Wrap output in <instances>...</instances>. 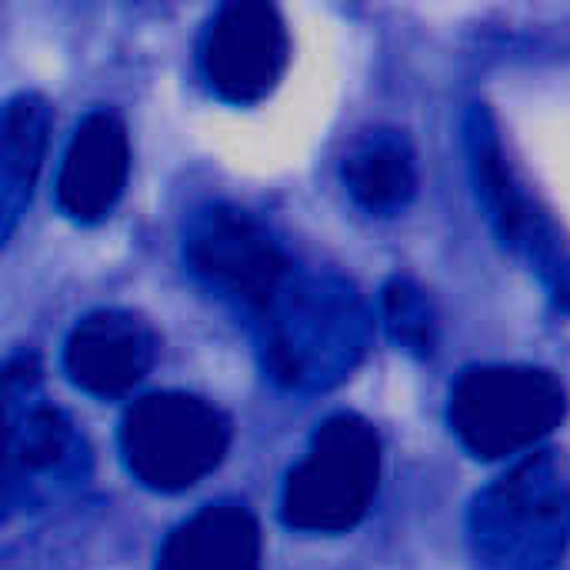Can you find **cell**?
<instances>
[{
  "mask_svg": "<svg viewBox=\"0 0 570 570\" xmlns=\"http://www.w3.org/2000/svg\"><path fill=\"white\" fill-rule=\"evenodd\" d=\"M374 321L361 291L334 274H291L257 314L264 374L297 394L344 384L371 347Z\"/></svg>",
  "mask_w": 570,
  "mask_h": 570,
  "instance_id": "1",
  "label": "cell"
},
{
  "mask_svg": "<svg viewBox=\"0 0 570 570\" xmlns=\"http://www.w3.org/2000/svg\"><path fill=\"white\" fill-rule=\"evenodd\" d=\"M471 554L484 570H554L570 548V461L524 454L491 481L468 514Z\"/></svg>",
  "mask_w": 570,
  "mask_h": 570,
  "instance_id": "2",
  "label": "cell"
},
{
  "mask_svg": "<svg viewBox=\"0 0 570 570\" xmlns=\"http://www.w3.org/2000/svg\"><path fill=\"white\" fill-rule=\"evenodd\" d=\"M3 514H37L77 494L90 478V451L77 424L43 397L40 364L17 354L3 371Z\"/></svg>",
  "mask_w": 570,
  "mask_h": 570,
  "instance_id": "3",
  "label": "cell"
},
{
  "mask_svg": "<svg viewBox=\"0 0 570 570\" xmlns=\"http://www.w3.org/2000/svg\"><path fill=\"white\" fill-rule=\"evenodd\" d=\"M568 417L564 384L528 364L468 367L451 387L448 424L461 448L481 461L534 454Z\"/></svg>",
  "mask_w": 570,
  "mask_h": 570,
  "instance_id": "4",
  "label": "cell"
},
{
  "mask_svg": "<svg viewBox=\"0 0 570 570\" xmlns=\"http://www.w3.org/2000/svg\"><path fill=\"white\" fill-rule=\"evenodd\" d=\"M381 484V438L357 414L327 417L281 494L284 524L304 534H344L364 521Z\"/></svg>",
  "mask_w": 570,
  "mask_h": 570,
  "instance_id": "5",
  "label": "cell"
},
{
  "mask_svg": "<svg viewBox=\"0 0 570 570\" xmlns=\"http://www.w3.org/2000/svg\"><path fill=\"white\" fill-rule=\"evenodd\" d=\"M230 448V421L197 394L160 391L137 397L120 421L127 471L150 491L177 494L220 468Z\"/></svg>",
  "mask_w": 570,
  "mask_h": 570,
  "instance_id": "6",
  "label": "cell"
},
{
  "mask_svg": "<svg viewBox=\"0 0 570 570\" xmlns=\"http://www.w3.org/2000/svg\"><path fill=\"white\" fill-rule=\"evenodd\" d=\"M464 144L478 197L498 237L541 274L561 307H570V244L551 210L511 164L501 130L481 104L471 107L464 120Z\"/></svg>",
  "mask_w": 570,
  "mask_h": 570,
  "instance_id": "7",
  "label": "cell"
},
{
  "mask_svg": "<svg viewBox=\"0 0 570 570\" xmlns=\"http://www.w3.org/2000/svg\"><path fill=\"white\" fill-rule=\"evenodd\" d=\"M184 261L204 287L254 317L291 277V261L274 234L234 204H210L190 217Z\"/></svg>",
  "mask_w": 570,
  "mask_h": 570,
  "instance_id": "8",
  "label": "cell"
},
{
  "mask_svg": "<svg viewBox=\"0 0 570 570\" xmlns=\"http://www.w3.org/2000/svg\"><path fill=\"white\" fill-rule=\"evenodd\" d=\"M291 37L284 17L264 0L224 3L200 37V70L210 90L227 104H257L284 77Z\"/></svg>",
  "mask_w": 570,
  "mask_h": 570,
  "instance_id": "9",
  "label": "cell"
},
{
  "mask_svg": "<svg viewBox=\"0 0 570 570\" xmlns=\"http://www.w3.org/2000/svg\"><path fill=\"white\" fill-rule=\"evenodd\" d=\"M157 354L160 337L140 314L104 307L80 317L67 334L63 371L94 397H124L147 381Z\"/></svg>",
  "mask_w": 570,
  "mask_h": 570,
  "instance_id": "10",
  "label": "cell"
},
{
  "mask_svg": "<svg viewBox=\"0 0 570 570\" xmlns=\"http://www.w3.org/2000/svg\"><path fill=\"white\" fill-rule=\"evenodd\" d=\"M130 177V137L124 120L114 110L87 114L67 150L57 174V204L77 224H97L110 217L124 197Z\"/></svg>",
  "mask_w": 570,
  "mask_h": 570,
  "instance_id": "11",
  "label": "cell"
},
{
  "mask_svg": "<svg viewBox=\"0 0 570 570\" xmlns=\"http://www.w3.org/2000/svg\"><path fill=\"white\" fill-rule=\"evenodd\" d=\"M157 570H261V528L244 504H207L170 531Z\"/></svg>",
  "mask_w": 570,
  "mask_h": 570,
  "instance_id": "12",
  "label": "cell"
},
{
  "mask_svg": "<svg viewBox=\"0 0 570 570\" xmlns=\"http://www.w3.org/2000/svg\"><path fill=\"white\" fill-rule=\"evenodd\" d=\"M341 180L367 214H401L417 194V157L407 134L397 127L361 130L341 160Z\"/></svg>",
  "mask_w": 570,
  "mask_h": 570,
  "instance_id": "13",
  "label": "cell"
},
{
  "mask_svg": "<svg viewBox=\"0 0 570 570\" xmlns=\"http://www.w3.org/2000/svg\"><path fill=\"white\" fill-rule=\"evenodd\" d=\"M50 104L37 90H20L3 107V147H0V234L10 240L23 217L33 184L43 167L50 140Z\"/></svg>",
  "mask_w": 570,
  "mask_h": 570,
  "instance_id": "14",
  "label": "cell"
},
{
  "mask_svg": "<svg viewBox=\"0 0 570 570\" xmlns=\"http://www.w3.org/2000/svg\"><path fill=\"white\" fill-rule=\"evenodd\" d=\"M381 317L387 327V337L414 354L431 357L438 347V314L428 297V291L411 277H391L381 291Z\"/></svg>",
  "mask_w": 570,
  "mask_h": 570,
  "instance_id": "15",
  "label": "cell"
}]
</instances>
